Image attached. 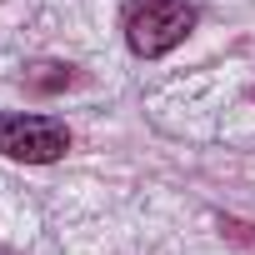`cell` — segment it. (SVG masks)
<instances>
[{"label":"cell","mask_w":255,"mask_h":255,"mask_svg":"<svg viewBox=\"0 0 255 255\" xmlns=\"http://www.w3.org/2000/svg\"><path fill=\"white\" fill-rule=\"evenodd\" d=\"M190 30H195V10L185 0H145V5H135L130 20H125V40H130V50L145 55V60L175 50Z\"/></svg>","instance_id":"cell-1"},{"label":"cell","mask_w":255,"mask_h":255,"mask_svg":"<svg viewBox=\"0 0 255 255\" xmlns=\"http://www.w3.org/2000/svg\"><path fill=\"white\" fill-rule=\"evenodd\" d=\"M70 150V130L50 115H0V155L25 160V165H50Z\"/></svg>","instance_id":"cell-2"}]
</instances>
